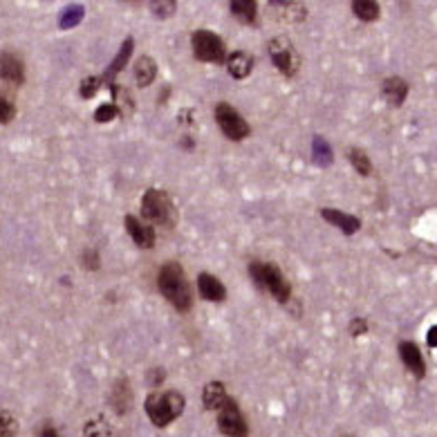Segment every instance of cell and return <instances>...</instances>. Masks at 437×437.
Listing matches in <instances>:
<instances>
[{"instance_id":"3957f363","label":"cell","mask_w":437,"mask_h":437,"mask_svg":"<svg viewBox=\"0 0 437 437\" xmlns=\"http://www.w3.org/2000/svg\"><path fill=\"white\" fill-rule=\"evenodd\" d=\"M184 404H187V399H184L180 393H175V390H168V393H153L146 399V412L155 426L164 429L182 415Z\"/></svg>"},{"instance_id":"7402d4cb","label":"cell","mask_w":437,"mask_h":437,"mask_svg":"<svg viewBox=\"0 0 437 437\" xmlns=\"http://www.w3.org/2000/svg\"><path fill=\"white\" fill-rule=\"evenodd\" d=\"M352 11L354 16L359 20H365V22H372L379 18V3H375V0H354L352 3Z\"/></svg>"},{"instance_id":"f546056e","label":"cell","mask_w":437,"mask_h":437,"mask_svg":"<svg viewBox=\"0 0 437 437\" xmlns=\"http://www.w3.org/2000/svg\"><path fill=\"white\" fill-rule=\"evenodd\" d=\"M151 9L157 18H168L175 11V3H168V0H164V3H151Z\"/></svg>"},{"instance_id":"e0dca14e","label":"cell","mask_w":437,"mask_h":437,"mask_svg":"<svg viewBox=\"0 0 437 437\" xmlns=\"http://www.w3.org/2000/svg\"><path fill=\"white\" fill-rule=\"evenodd\" d=\"M202 399H204V406L209 408V410H220V408L227 404V401H229L224 384H222V382H211V384H206V386H204V395H202Z\"/></svg>"},{"instance_id":"1f68e13d","label":"cell","mask_w":437,"mask_h":437,"mask_svg":"<svg viewBox=\"0 0 437 437\" xmlns=\"http://www.w3.org/2000/svg\"><path fill=\"white\" fill-rule=\"evenodd\" d=\"M368 332V323H365V318H354L352 323H350V335L352 337H361Z\"/></svg>"},{"instance_id":"9c48e42d","label":"cell","mask_w":437,"mask_h":437,"mask_svg":"<svg viewBox=\"0 0 437 437\" xmlns=\"http://www.w3.org/2000/svg\"><path fill=\"white\" fill-rule=\"evenodd\" d=\"M0 79L14 86H20L25 81V65H22V61L16 54H11V52L0 54Z\"/></svg>"},{"instance_id":"d6a6232c","label":"cell","mask_w":437,"mask_h":437,"mask_svg":"<svg viewBox=\"0 0 437 437\" xmlns=\"http://www.w3.org/2000/svg\"><path fill=\"white\" fill-rule=\"evenodd\" d=\"M41 437H63V435L56 431L52 424H45V426L41 429Z\"/></svg>"},{"instance_id":"f1b7e54d","label":"cell","mask_w":437,"mask_h":437,"mask_svg":"<svg viewBox=\"0 0 437 437\" xmlns=\"http://www.w3.org/2000/svg\"><path fill=\"white\" fill-rule=\"evenodd\" d=\"M99 86H101V79H97V76H88V79H83L81 81V97L83 99H90V97H95L97 95V90H99Z\"/></svg>"},{"instance_id":"603a6c76","label":"cell","mask_w":437,"mask_h":437,"mask_svg":"<svg viewBox=\"0 0 437 437\" xmlns=\"http://www.w3.org/2000/svg\"><path fill=\"white\" fill-rule=\"evenodd\" d=\"M348 159H350V164L354 166V170L359 175L368 177L372 173V164H370V157L365 155V151H361V148H350L348 151Z\"/></svg>"},{"instance_id":"ac0fdd59","label":"cell","mask_w":437,"mask_h":437,"mask_svg":"<svg viewBox=\"0 0 437 437\" xmlns=\"http://www.w3.org/2000/svg\"><path fill=\"white\" fill-rule=\"evenodd\" d=\"M157 76V63L151 59V56H142V59H137L135 63V79H137V86H151Z\"/></svg>"},{"instance_id":"836d02e7","label":"cell","mask_w":437,"mask_h":437,"mask_svg":"<svg viewBox=\"0 0 437 437\" xmlns=\"http://www.w3.org/2000/svg\"><path fill=\"white\" fill-rule=\"evenodd\" d=\"M426 341H429V346H431V348H437V325H433V328L429 330Z\"/></svg>"},{"instance_id":"83f0119b","label":"cell","mask_w":437,"mask_h":437,"mask_svg":"<svg viewBox=\"0 0 437 437\" xmlns=\"http://www.w3.org/2000/svg\"><path fill=\"white\" fill-rule=\"evenodd\" d=\"M16 117V106L5 95H0V123H9Z\"/></svg>"},{"instance_id":"7c38bea8","label":"cell","mask_w":437,"mask_h":437,"mask_svg":"<svg viewBox=\"0 0 437 437\" xmlns=\"http://www.w3.org/2000/svg\"><path fill=\"white\" fill-rule=\"evenodd\" d=\"M269 9H274V16L278 20L287 22H301L307 16V7L301 3H294V0H271Z\"/></svg>"},{"instance_id":"52a82bcc","label":"cell","mask_w":437,"mask_h":437,"mask_svg":"<svg viewBox=\"0 0 437 437\" xmlns=\"http://www.w3.org/2000/svg\"><path fill=\"white\" fill-rule=\"evenodd\" d=\"M215 121H217V126H220V130L231 142H243L251 133L249 123L243 119V114H240L234 106H229V103H217L215 106Z\"/></svg>"},{"instance_id":"ba28073f","label":"cell","mask_w":437,"mask_h":437,"mask_svg":"<svg viewBox=\"0 0 437 437\" xmlns=\"http://www.w3.org/2000/svg\"><path fill=\"white\" fill-rule=\"evenodd\" d=\"M217 429H220V433L227 437H249L247 419L234 399H229L220 408V415H217Z\"/></svg>"},{"instance_id":"5bb4252c","label":"cell","mask_w":437,"mask_h":437,"mask_svg":"<svg viewBox=\"0 0 437 437\" xmlns=\"http://www.w3.org/2000/svg\"><path fill=\"white\" fill-rule=\"evenodd\" d=\"M321 215H323V220H328L332 227L341 229V231L346 234V236L356 234V231H359V227H361L359 217L348 215V213H341L339 209H323V211H321Z\"/></svg>"},{"instance_id":"44dd1931","label":"cell","mask_w":437,"mask_h":437,"mask_svg":"<svg viewBox=\"0 0 437 437\" xmlns=\"http://www.w3.org/2000/svg\"><path fill=\"white\" fill-rule=\"evenodd\" d=\"M112 406H114V410L117 412H128L130 410V404H133V395H130V386H128V382H126V379H119L117 384H114V388H112Z\"/></svg>"},{"instance_id":"2e32d148","label":"cell","mask_w":437,"mask_h":437,"mask_svg":"<svg viewBox=\"0 0 437 437\" xmlns=\"http://www.w3.org/2000/svg\"><path fill=\"white\" fill-rule=\"evenodd\" d=\"M382 95L390 106H401L408 97V83L401 76H390L382 86Z\"/></svg>"},{"instance_id":"6da1fadb","label":"cell","mask_w":437,"mask_h":437,"mask_svg":"<svg viewBox=\"0 0 437 437\" xmlns=\"http://www.w3.org/2000/svg\"><path fill=\"white\" fill-rule=\"evenodd\" d=\"M157 287L166 301L173 305L180 312H189L193 307V292L191 285L187 281V274H184L180 262H166L157 274Z\"/></svg>"},{"instance_id":"8fae6325","label":"cell","mask_w":437,"mask_h":437,"mask_svg":"<svg viewBox=\"0 0 437 437\" xmlns=\"http://www.w3.org/2000/svg\"><path fill=\"white\" fill-rule=\"evenodd\" d=\"M399 356L404 361L406 370H410L417 379H422L426 375V363H424V356L419 352V348L412 341H401L399 343Z\"/></svg>"},{"instance_id":"484cf974","label":"cell","mask_w":437,"mask_h":437,"mask_svg":"<svg viewBox=\"0 0 437 437\" xmlns=\"http://www.w3.org/2000/svg\"><path fill=\"white\" fill-rule=\"evenodd\" d=\"M18 433L16 417L7 410H0V437H14Z\"/></svg>"},{"instance_id":"7a4b0ae2","label":"cell","mask_w":437,"mask_h":437,"mask_svg":"<svg viewBox=\"0 0 437 437\" xmlns=\"http://www.w3.org/2000/svg\"><path fill=\"white\" fill-rule=\"evenodd\" d=\"M249 276L260 290L269 292L278 303H287L292 296V287L283 276V271L271 262H251L249 264Z\"/></svg>"},{"instance_id":"cb8c5ba5","label":"cell","mask_w":437,"mask_h":437,"mask_svg":"<svg viewBox=\"0 0 437 437\" xmlns=\"http://www.w3.org/2000/svg\"><path fill=\"white\" fill-rule=\"evenodd\" d=\"M83 20V7L81 5H72V7H67L61 18H59V27L61 29H72L74 25H79V22Z\"/></svg>"},{"instance_id":"8992f818","label":"cell","mask_w":437,"mask_h":437,"mask_svg":"<svg viewBox=\"0 0 437 437\" xmlns=\"http://www.w3.org/2000/svg\"><path fill=\"white\" fill-rule=\"evenodd\" d=\"M269 56L276 65V70L285 76H294L301 67V56L294 50V43L287 36H278L269 43Z\"/></svg>"},{"instance_id":"d4e9b609","label":"cell","mask_w":437,"mask_h":437,"mask_svg":"<svg viewBox=\"0 0 437 437\" xmlns=\"http://www.w3.org/2000/svg\"><path fill=\"white\" fill-rule=\"evenodd\" d=\"M314 162L318 166L332 164V148H330V144L323 140V137H316V140H314Z\"/></svg>"},{"instance_id":"5b68a950","label":"cell","mask_w":437,"mask_h":437,"mask_svg":"<svg viewBox=\"0 0 437 437\" xmlns=\"http://www.w3.org/2000/svg\"><path fill=\"white\" fill-rule=\"evenodd\" d=\"M191 45H193V54L198 61H204V63H224L227 61L224 41L209 29L195 32L191 36Z\"/></svg>"},{"instance_id":"ffe728a7","label":"cell","mask_w":437,"mask_h":437,"mask_svg":"<svg viewBox=\"0 0 437 437\" xmlns=\"http://www.w3.org/2000/svg\"><path fill=\"white\" fill-rule=\"evenodd\" d=\"M133 48H135V41L133 39H126L123 43H121V50H119V54L114 56V61L110 63V67H108V72H106V81L108 83H112L114 81V76H117L121 70H123V65L128 63V59H130V54H133Z\"/></svg>"},{"instance_id":"d590c367","label":"cell","mask_w":437,"mask_h":437,"mask_svg":"<svg viewBox=\"0 0 437 437\" xmlns=\"http://www.w3.org/2000/svg\"><path fill=\"white\" fill-rule=\"evenodd\" d=\"M343 437H350V435H343Z\"/></svg>"},{"instance_id":"4fadbf2b","label":"cell","mask_w":437,"mask_h":437,"mask_svg":"<svg viewBox=\"0 0 437 437\" xmlns=\"http://www.w3.org/2000/svg\"><path fill=\"white\" fill-rule=\"evenodd\" d=\"M198 290H200V296L209 303H222L227 298L224 285L211 274H200L198 276Z\"/></svg>"},{"instance_id":"277c9868","label":"cell","mask_w":437,"mask_h":437,"mask_svg":"<svg viewBox=\"0 0 437 437\" xmlns=\"http://www.w3.org/2000/svg\"><path fill=\"white\" fill-rule=\"evenodd\" d=\"M142 213L146 220H151L155 224H175V209L170 198L159 189H148L142 198Z\"/></svg>"},{"instance_id":"e575fe53","label":"cell","mask_w":437,"mask_h":437,"mask_svg":"<svg viewBox=\"0 0 437 437\" xmlns=\"http://www.w3.org/2000/svg\"><path fill=\"white\" fill-rule=\"evenodd\" d=\"M159 382H164V370L155 368V370H153V386H159Z\"/></svg>"},{"instance_id":"4dcf8cb0","label":"cell","mask_w":437,"mask_h":437,"mask_svg":"<svg viewBox=\"0 0 437 437\" xmlns=\"http://www.w3.org/2000/svg\"><path fill=\"white\" fill-rule=\"evenodd\" d=\"M83 267L86 269H92V271L99 269V254H97L95 249H86L83 251Z\"/></svg>"},{"instance_id":"9a60e30c","label":"cell","mask_w":437,"mask_h":437,"mask_svg":"<svg viewBox=\"0 0 437 437\" xmlns=\"http://www.w3.org/2000/svg\"><path fill=\"white\" fill-rule=\"evenodd\" d=\"M227 70L234 79H247L251 74V70H254V56H249L243 50L229 54L227 56Z\"/></svg>"},{"instance_id":"d6986e66","label":"cell","mask_w":437,"mask_h":437,"mask_svg":"<svg viewBox=\"0 0 437 437\" xmlns=\"http://www.w3.org/2000/svg\"><path fill=\"white\" fill-rule=\"evenodd\" d=\"M229 9H231V14L247 22V25H256V18H258V5L254 0H234V3H229Z\"/></svg>"},{"instance_id":"4316f807","label":"cell","mask_w":437,"mask_h":437,"mask_svg":"<svg viewBox=\"0 0 437 437\" xmlns=\"http://www.w3.org/2000/svg\"><path fill=\"white\" fill-rule=\"evenodd\" d=\"M119 112H121V110L117 108V103H103V106L97 108L95 119H97L99 123H108V121H112L114 117H117Z\"/></svg>"},{"instance_id":"30bf717a","label":"cell","mask_w":437,"mask_h":437,"mask_svg":"<svg viewBox=\"0 0 437 437\" xmlns=\"http://www.w3.org/2000/svg\"><path fill=\"white\" fill-rule=\"evenodd\" d=\"M123 224H126V231L130 234V238L135 240L137 247L142 249H151L155 245V229L148 227L144 222L137 220L135 215H126L123 217Z\"/></svg>"}]
</instances>
